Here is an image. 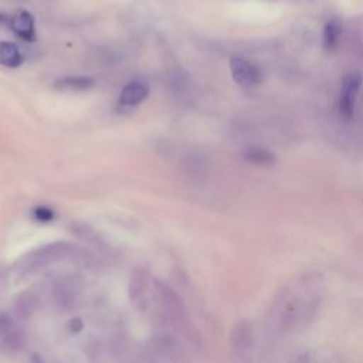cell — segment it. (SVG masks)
Returning <instances> with one entry per match:
<instances>
[{
  "label": "cell",
  "instance_id": "cell-1",
  "mask_svg": "<svg viewBox=\"0 0 363 363\" xmlns=\"http://www.w3.org/2000/svg\"><path fill=\"white\" fill-rule=\"evenodd\" d=\"M75 251V245L65 241H57L45 244L30 254L26 255L20 262V269L23 274H34L38 269H43L51 264H55L61 259L68 258Z\"/></svg>",
  "mask_w": 363,
  "mask_h": 363
},
{
  "label": "cell",
  "instance_id": "cell-2",
  "mask_svg": "<svg viewBox=\"0 0 363 363\" xmlns=\"http://www.w3.org/2000/svg\"><path fill=\"white\" fill-rule=\"evenodd\" d=\"M155 288H156L159 302H160L164 313L167 315V318L174 325H182V322H184V316H186L182 299L167 284H164L162 281H156Z\"/></svg>",
  "mask_w": 363,
  "mask_h": 363
},
{
  "label": "cell",
  "instance_id": "cell-3",
  "mask_svg": "<svg viewBox=\"0 0 363 363\" xmlns=\"http://www.w3.org/2000/svg\"><path fill=\"white\" fill-rule=\"evenodd\" d=\"M362 85V77L357 72L347 74L342 79L340 98L337 101V111L342 118L350 119L354 112V101Z\"/></svg>",
  "mask_w": 363,
  "mask_h": 363
},
{
  "label": "cell",
  "instance_id": "cell-4",
  "mask_svg": "<svg viewBox=\"0 0 363 363\" xmlns=\"http://www.w3.org/2000/svg\"><path fill=\"white\" fill-rule=\"evenodd\" d=\"M230 71H231L233 79L244 88H251L261 82L262 75L259 68L244 58L233 57L230 60Z\"/></svg>",
  "mask_w": 363,
  "mask_h": 363
},
{
  "label": "cell",
  "instance_id": "cell-5",
  "mask_svg": "<svg viewBox=\"0 0 363 363\" xmlns=\"http://www.w3.org/2000/svg\"><path fill=\"white\" fill-rule=\"evenodd\" d=\"M0 339L6 347L13 350L20 349L24 342L21 329L7 313H0Z\"/></svg>",
  "mask_w": 363,
  "mask_h": 363
},
{
  "label": "cell",
  "instance_id": "cell-6",
  "mask_svg": "<svg viewBox=\"0 0 363 363\" xmlns=\"http://www.w3.org/2000/svg\"><path fill=\"white\" fill-rule=\"evenodd\" d=\"M9 24H10V28L13 30V33L18 38H21L24 41H34L35 27H34V17L31 13L21 10L9 20Z\"/></svg>",
  "mask_w": 363,
  "mask_h": 363
},
{
  "label": "cell",
  "instance_id": "cell-7",
  "mask_svg": "<svg viewBox=\"0 0 363 363\" xmlns=\"http://www.w3.org/2000/svg\"><path fill=\"white\" fill-rule=\"evenodd\" d=\"M149 95V86L145 81H132L126 84L119 95V104L123 106H136Z\"/></svg>",
  "mask_w": 363,
  "mask_h": 363
},
{
  "label": "cell",
  "instance_id": "cell-8",
  "mask_svg": "<svg viewBox=\"0 0 363 363\" xmlns=\"http://www.w3.org/2000/svg\"><path fill=\"white\" fill-rule=\"evenodd\" d=\"M37 306H38L37 298L31 292L27 291V292L20 294L14 299V302H13V312H14L16 318L26 319V318H30L34 313Z\"/></svg>",
  "mask_w": 363,
  "mask_h": 363
},
{
  "label": "cell",
  "instance_id": "cell-9",
  "mask_svg": "<svg viewBox=\"0 0 363 363\" xmlns=\"http://www.w3.org/2000/svg\"><path fill=\"white\" fill-rule=\"evenodd\" d=\"M77 294L78 289L74 279H62L54 288V298L61 306H69L75 301Z\"/></svg>",
  "mask_w": 363,
  "mask_h": 363
},
{
  "label": "cell",
  "instance_id": "cell-10",
  "mask_svg": "<svg viewBox=\"0 0 363 363\" xmlns=\"http://www.w3.org/2000/svg\"><path fill=\"white\" fill-rule=\"evenodd\" d=\"M94 86V79L89 77H62L54 82V88L60 91H86Z\"/></svg>",
  "mask_w": 363,
  "mask_h": 363
},
{
  "label": "cell",
  "instance_id": "cell-11",
  "mask_svg": "<svg viewBox=\"0 0 363 363\" xmlns=\"http://www.w3.org/2000/svg\"><path fill=\"white\" fill-rule=\"evenodd\" d=\"M23 62L18 47L9 41H0V64L9 68H17Z\"/></svg>",
  "mask_w": 363,
  "mask_h": 363
},
{
  "label": "cell",
  "instance_id": "cell-12",
  "mask_svg": "<svg viewBox=\"0 0 363 363\" xmlns=\"http://www.w3.org/2000/svg\"><path fill=\"white\" fill-rule=\"evenodd\" d=\"M71 231L78 237L81 238L82 241H85L86 244L89 245H94V247H104V241L102 238L85 223H79V221H75L71 224Z\"/></svg>",
  "mask_w": 363,
  "mask_h": 363
},
{
  "label": "cell",
  "instance_id": "cell-13",
  "mask_svg": "<svg viewBox=\"0 0 363 363\" xmlns=\"http://www.w3.org/2000/svg\"><path fill=\"white\" fill-rule=\"evenodd\" d=\"M242 157L247 162L258 166H271L275 163V156L269 150L262 147H255V146L245 149L242 153Z\"/></svg>",
  "mask_w": 363,
  "mask_h": 363
},
{
  "label": "cell",
  "instance_id": "cell-14",
  "mask_svg": "<svg viewBox=\"0 0 363 363\" xmlns=\"http://www.w3.org/2000/svg\"><path fill=\"white\" fill-rule=\"evenodd\" d=\"M340 35H342V21L339 18L333 17L323 27V45H325V48L326 50L335 48Z\"/></svg>",
  "mask_w": 363,
  "mask_h": 363
},
{
  "label": "cell",
  "instance_id": "cell-15",
  "mask_svg": "<svg viewBox=\"0 0 363 363\" xmlns=\"http://www.w3.org/2000/svg\"><path fill=\"white\" fill-rule=\"evenodd\" d=\"M146 284H147L146 272L143 269H135L129 281V296L132 301H136L143 295Z\"/></svg>",
  "mask_w": 363,
  "mask_h": 363
},
{
  "label": "cell",
  "instance_id": "cell-16",
  "mask_svg": "<svg viewBox=\"0 0 363 363\" xmlns=\"http://www.w3.org/2000/svg\"><path fill=\"white\" fill-rule=\"evenodd\" d=\"M34 216H35V218H37V220L48 221V220H51V218H52V211H51L48 207L41 206V207H37V208L34 210Z\"/></svg>",
  "mask_w": 363,
  "mask_h": 363
}]
</instances>
